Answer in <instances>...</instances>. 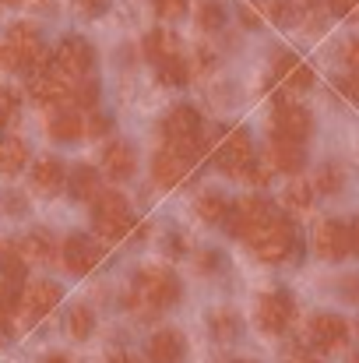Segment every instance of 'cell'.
<instances>
[{
    "instance_id": "1",
    "label": "cell",
    "mask_w": 359,
    "mask_h": 363,
    "mask_svg": "<svg viewBox=\"0 0 359 363\" xmlns=\"http://www.w3.org/2000/svg\"><path fill=\"white\" fill-rule=\"evenodd\" d=\"M176 300H180V282H176L173 272H166V268H141L134 275V286H130V311L134 314L141 311L144 318H152V314L173 307Z\"/></svg>"
},
{
    "instance_id": "2",
    "label": "cell",
    "mask_w": 359,
    "mask_h": 363,
    "mask_svg": "<svg viewBox=\"0 0 359 363\" xmlns=\"http://www.w3.org/2000/svg\"><path fill=\"white\" fill-rule=\"evenodd\" d=\"M246 240H250L253 254H257L261 261L278 264V261H285V257L296 250V230H292V223H289V219L271 216V219H268L257 233H250Z\"/></svg>"
},
{
    "instance_id": "3",
    "label": "cell",
    "mask_w": 359,
    "mask_h": 363,
    "mask_svg": "<svg viewBox=\"0 0 359 363\" xmlns=\"http://www.w3.org/2000/svg\"><path fill=\"white\" fill-rule=\"evenodd\" d=\"M92 205H96L92 208V226L103 240H120L134 230V216H130V205H127L123 194H117V191L99 194Z\"/></svg>"
},
{
    "instance_id": "4",
    "label": "cell",
    "mask_w": 359,
    "mask_h": 363,
    "mask_svg": "<svg viewBox=\"0 0 359 363\" xmlns=\"http://www.w3.org/2000/svg\"><path fill=\"white\" fill-rule=\"evenodd\" d=\"M4 43H7V50L18 57V67H21V71H35V74H39V71L50 67V50H46L39 28L18 21V25L7 28V39H4Z\"/></svg>"
},
{
    "instance_id": "5",
    "label": "cell",
    "mask_w": 359,
    "mask_h": 363,
    "mask_svg": "<svg viewBox=\"0 0 359 363\" xmlns=\"http://www.w3.org/2000/svg\"><path fill=\"white\" fill-rule=\"evenodd\" d=\"M162 127H166V138H169L166 148H173V152H180L194 162L198 148H201V141H198L201 138V113L194 106H173Z\"/></svg>"
},
{
    "instance_id": "6",
    "label": "cell",
    "mask_w": 359,
    "mask_h": 363,
    "mask_svg": "<svg viewBox=\"0 0 359 363\" xmlns=\"http://www.w3.org/2000/svg\"><path fill=\"white\" fill-rule=\"evenodd\" d=\"M275 216V205L268 198H257V194H246V198H237L229 205V216H226V230L233 237H250L257 233L268 219Z\"/></svg>"
},
{
    "instance_id": "7",
    "label": "cell",
    "mask_w": 359,
    "mask_h": 363,
    "mask_svg": "<svg viewBox=\"0 0 359 363\" xmlns=\"http://www.w3.org/2000/svg\"><path fill=\"white\" fill-rule=\"evenodd\" d=\"M96 64V50L92 43H85L81 35H67L53 53H50V67L64 78H85Z\"/></svg>"
},
{
    "instance_id": "8",
    "label": "cell",
    "mask_w": 359,
    "mask_h": 363,
    "mask_svg": "<svg viewBox=\"0 0 359 363\" xmlns=\"http://www.w3.org/2000/svg\"><path fill=\"white\" fill-rule=\"evenodd\" d=\"M57 303H60V286H57V282H46V279H39V282H28V286L18 293V303H14V311H18L25 321H35V318L50 314Z\"/></svg>"
},
{
    "instance_id": "9",
    "label": "cell",
    "mask_w": 359,
    "mask_h": 363,
    "mask_svg": "<svg viewBox=\"0 0 359 363\" xmlns=\"http://www.w3.org/2000/svg\"><path fill=\"white\" fill-rule=\"evenodd\" d=\"M292 314H296V303H292V296H289L285 289L264 293L261 303H257V325H261L264 332H271V335L285 332L289 321H292Z\"/></svg>"
},
{
    "instance_id": "10",
    "label": "cell",
    "mask_w": 359,
    "mask_h": 363,
    "mask_svg": "<svg viewBox=\"0 0 359 363\" xmlns=\"http://www.w3.org/2000/svg\"><path fill=\"white\" fill-rule=\"evenodd\" d=\"M71 89H74L71 78L57 74L53 67L32 74V82H28V96H32L39 106H67V103H71Z\"/></svg>"
},
{
    "instance_id": "11",
    "label": "cell",
    "mask_w": 359,
    "mask_h": 363,
    "mask_svg": "<svg viewBox=\"0 0 359 363\" xmlns=\"http://www.w3.org/2000/svg\"><path fill=\"white\" fill-rule=\"evenodd\" d=\"M250 159H253L250 134H246L243 127L226 130V134H222V141H219V148H215V162H219L226 173H233V177H237V173L246 166V162H250Z\"/></svg>"
},
{
    "instance_id": "12",
    "label": "cell",
    "mask_w": 359,
    "mask_h": 363,
    "mask_svg": "<svg viewBox=\"0 0 359 363\" xmlns=\"http://www.w3.org/2000/svg\"><path fill=\"white\" fill-rule=\"evenodd\" d=\"M349 339V325L338 318V314H317L310 321V346L321 350V353H335L342 350Z\"/></svg>"
},
{
    "instance_id": "13",
    "label": "cell",
    "mask_w": 359,
    "mask_h": 363,
    "mask_svg": "<svg viewBox=\"0 0 359 363\" xmlns=\"http://www.w3.org/2000/svg\"><path fill=\"white\" fill-rule=\"evenodd\" d=\"M60 257H64V268H67L71 275H89V272L103 261V247L96 240H89V237H67Z\"/></svg>"
},
{
    "instance_id": "14",
    "label": "cell",
    "mask_w": 359,
    "mask_h": 363,
    "mask_svg": "<svg viewBox=\"0 0 359 363\" xmlns=\"http://www.w3.org/2000/svg\"><path fill=\"white\" fill-rule=\"evenodd\" d=\"M271 127H275L278 138L307 141L310 130H314V121H310V113H307L303 106H296V103H282V106H275V113H271Z\"/></svg>"
},
{
    "instance_id": "15",
    "label": "cell",
    "mask_w": 359,
    "mask_h": 363,
    "mask_svg": "<svg viewBox=\"0 0 359 363\" xmlns=\"http://www.w3.org/2000/svg\"><path fill=\"white\" fill-rule=\"evenodd\" d=\"M268 166L271 169H278V173H300L303 166H307V148H303V141H292V138H271V145H268Z\"/></svg>"
},
{
    "instance_id": "16",
    "label": "cell",
    "mask_w": 359,
    "mask_h": 363,
    "mask_svg": "<svg viewBox=\"0 0 359 363\" xmlns=\"http://www.w3.org/2000/svg\"><path fill=\"white\" fill-rule=\"evenodd\" d=\"M314 250L324 257V261H342L349 254V233H346V223L338 219H324L317 230H314Z\"/></svg>"
},
{
    "instance_id": "17",
    "label": "cell",
    "mask_w": 359,
    "mask_h": 363,
    "mask_svg": "<svg viewBox=\"0 0 359 363\" xmlns=\"http://www.w3.org/2000/svg\"><path fill=\"white\" fill-rule=\"evenodd\" d=\"M187 173H190V159L180 155V152H173V148H162L152 159V177H155L159 187H176V184L187 180Z\"/></svg>"
},
{
    "instance_id": "18",
    "label": "cell",
    "mask_w": 359,
    "mask_h": 363,
    "mask_svg": "<svg viewBox=\"0 0 359 363\" xmlns=\"http://www.w3.org/2000/svg\"><path fill=\"white\" fill-rule=\"evenodd\" d=\"M183 353H187L183 335L173 332V328L155 332V335L148 339V360L152 363H183Z\"/></svg>"
},
{
    "instance_id": "19",
    "label": "cell",
    "mask_w": 359,
    "mask_h": 363,
    "mask_svg": "<svg viewBox=\"0 0 359 363\" xmlns=\"http://www.w3.org/2000/svg\"><path fill=\"white\" fill-rule=\"evenodd\" d=\"M14 247H18L21 264H50V261H53V254H57V247H53V240H50V233H42V230L25 233Z\"/></svg>"
},
{
    "instance_id": "20",
    "label": "cell",
    "mask_w": 359,
    "mask_h": 363,
    "mask_svg": "<svg viewBox=\"0 0 359 363\" xmlns=\"http://www.w3.org/2000/svg\"><path fill=\"white\" fill-rule=\"evenodd\" d=\"M275 74H278V82H282L285 89H296V92H303V89L314 85L310 67H307L303 60H296L292 53H278V57H275Z\"/></svg>"
},
{
    "instance_id": "21",
    "label": "cell",
    "mask_w": 359,
    "mask_h": 363,
    "mask_svg": "<svg viewBox=\"0 0 359 363\" xmlns=\"http://www.w3.org/2000/svg\"><path fill=\"white\" fill-rule=\"evenodd\" d=\"M134 166H137V159H134V148H130L127 141H110V145L103 148V169H106L113 180H127V177L134 173Z\"/></svg>"
},
{
    "instance_id": "22",
    "label": "cell",
    "mask_w": 359,
    "mask_h": 363,
    "mask_svg": "<svg viewBox=\"0 0 359 363\" xmlns=\"http://www.w3.org/2000/svg\"><path fill=\"white\" fill-rule=\"evenodd\" d=\"M67 187H71V198H78V201H96L103 194V180L92 166H74Z\"/></svg>"
},
{
    "instance_id": "23",
    "label": "cell",
    "mask_w": 359,
    "mask_h": 363,
    "mask_svg": "<svg viewBox=\"0 0 359 363\" xmlns=\"http://www.w3.org/2000/svg\"><path fill=\"white\" fill-rule=\"evenodd\" d=\"M64 180H67V173H64V162L60 159H39L35 166H32V184L39 187V191H46V194H53V191H60L64 187Z\"/></svg>"
},
{
    "instance_id": "24",
    "label": "cell",
    "mask_w": 359,
    "mask_h": 363,
    "mask_svg": "<svg viewBox=\"0 0 359 363\" xmlns=\"http://www.w3.org/2000/svg\"><path fill=\"white\" fill-rule=\"evenodd\" d=\"M144 53H148L155 64H162V60H169V57H180V39H176L169 28H152L148 39H144Z\"/></svg>"
},
{
    "instance_id": "25",
    "label": "cell",
    "mask_w": 359,
    "mask_h": 363,
    "mask_svg": "<svg viewBox=\"0 0 359 363\" xmlns=\"http://www.w3.org/2000/svg\"><path fill=\"white\" fill-rule=\"evenodd\" d=\"M25 159H28V145L21 138H14V134L0 138V173L11 177V173L25 169Z\"/></svg>"
},
{
    "instance_id": "26",
    "label": "cell",
    "mask_w": 359,
    "mask_h": 363,
    "mask_svg": "<svg viewBox=\"0 0 359 363\" xmlns=\"http://www.w3.org/2000/svg\"><path fill=\"white\" fill-rule=\"evenodd\" d=\"M198 216H201L205 223H212V226H222L226 216H229V198L219 194V191H205V194L198 198Z\"/></svg>"
},
{
    "instance_id": "27",
    "label": "cell",
    "mask_w": 359,
    "mask_h": 363,
    "mask_svg": "<svg viewBox=\"0 0 359 363\" xmlns=\"http://www.w3.org/2000/svg\"><path fill=\"white\" fill-rule=\"evenodd\" d=\"M53 141H78L85 134V113H57L50 121Z\"/></svg>"
},
{
    "instance_id": "28",
    "label": "cell",
    "mask_w": 359,
    "mask_h": 363,
    "mask_svg": "<svg viewBox=\"0 0 359 363\" xmlns=\"http://www.w3.org/2000/svg\"><path fill=\"white\" fill-rule=\"evenodd\" d=\"M187 78H190V67H187L183 57H169V60L159 64V82H162V85H169V89H183Z\"/></svg>"
},
{
    "instance_id": "29",
    "label": "cell",
    "mask_w": 359,
    "mask_h": 363,
    "mask_svg": "<svg viewBox=\"0 0 359 363\" xmlns=\"http://www.w3.org/2000/svg\"><path fill=\"white\" fill-rule=\"evenodd\" d=\"M0 272H4L7 282H21V275H25V264L18 257V247L7 240H0Z\"/></svg>"
},
{
    "instance_id": "30",
    "label": "cell",
    "mask_w": 359,
    "mask_h": 363,
    "mask_svg": "<svg viewBox=\"0 0 359 363\" xmlns=\"http://www.w3.org/2000/svg\"><path fill=\"white\" fill-rule=\"evenodd\" d=\"M282 201H285L289 208H296V212H307V208L314 205V187H310L307 180H292V184L285 187Z\"/></svg>"
},
{
    "instance_id": "31",
    "label": "cell",
    "mask_w": 359,
    "mask_h": 363,
    "mask_svg": "<svg viewBox=\"0 0 359 363\" xmlns=\"http://www.w3.org/2000/svg\"><path fill=\"white\" fill-rule=\"evenodd\" d=\"M67 332H71V339H89L92 332H96V314L89 311V307H74L71 311V318H67Z\"/></svg>"
},
{
    "instance_id": "32",
    "label": "cell",
    "mask_w": 359,
    "mask_h": 363,
    "mask_svg": "<svg viewBox=\"0 0 359 363\" xmlns=\"http://www.w3.org/2000/svg\"><path fill=\"white\" fill-rule=\"evenodd\" d=\"M212 332H215L219 342H233L239 335V318L233 311H215L212 314Z\"/></svg>"
},
{
    "instance_id": "33",
    "label": "cell",
    "mask_w": 359,
    "mask_h": 363,
    "mask_svg": "<svg viewBox=\"0 0 359 363\" xmlns=\"http://www.w3.org/2000/svg\"><path fill=\"white\" fill-rule=\"evenodd\" d=\"M198 21H201L205 32H219V28L226 25V7H222L219 0H205V4L198 7Z\"/></svg>"
},
{
    "instance_id": "34",
    "label": "cell",
    "mask_w": 359,
    "mask_h": 363,
    "mask_svg": "<svg viewBox=\"0 0 359 363\" xmlns=\"http://www.w3.org/2000/svg\"><path fill=\"white\" fill-rule=\"evenodd\" d=\"M96 99H99V85H96V82H78V85L71 89V103H74L78 110H92Z\"/></svg>"
},
{
    "instance_id": "35",
    "label": "cell",
    "mask_w": 359,
    "mask_h": 363,
    "mask_svg": "<svg viewBox=\"0 0 359 363\" xmlns=\"http://www.w3.org/2000/svg\"><path fill=\"white\" fill-rule=\"evenodd\" d=\"M253 11L261 14V21H289V0H257Z\"/></svg>"
},
{
    "instance_id": "36",
    "label": "cell",
    "mask_w": 359,
    "mask_h": 363,
    "mask_svg": "<svg viewBox=\"0 0 359 363\" xmlns=\"http://www.w3.org/2000/svg\"><path fill=\"white\" fill-rule=\"evenodd\" d=\"M342 184H346V177H342L338 166H324V169L317 173V191H321V194H338Z\"/></svg>"
},
{
    "instance_id": "37",
    "label": "cell",
    "mask_w": 359,
    "mask_h": 363,
    "mask_svg": "<svg viewBox=\"0 0 359 363\" xmlns=\"http://www.w3.org/2000/svg\"><path fill=\"white\" fill-rule=\"evenodd\" d=\"M237 177H243V180H250V184H257V187H264L268 180H271V166L268 162H257V159H250L243 169H239Z\"/></svg>"
},
{
    "instance_id": "38",
    "label": "cell",
    "mask_w": 359,
    "mask_h": 363,
    "mask_svg": "<svg viewBox=\"0 0 359 363\" xmlns=\"http://www.w3.org/2000/svg\"><path fill=\"white\" fill-rule=\"evenodd\" d=\"M14 117H18V92L0 85V127H7Z\"/></svg>"
},
{
    "instance_id": "39",
    "label": "cell",
    "mask_w": 359,
    "mask_h": 363,
    "mask_svg": "<svg viewBox=\"0 0 359 363\" xmlns=\"http://www.w3.org/2000/svg\"><path fill=\"white\" fill-rule=\"evenodd\" d=\"M152 4H155V14L166 21H176L187 14V0H152Z\"/></svg>"
},
{
    "instance_id": "40",
    "label": "cell",
    "mask_w": 359,
    "mask_h": 363,
    "mask_svg": "<svg viewBox=\"0 0 359 363\" xmlns=\"http://www.w3.org/2000/svg\"><path fill=\"white\" fill-rule=\"evenodd\" d=\"M338 92L346 96V99H353V103H359V71H349V74H342L338 82Z\"/></svg>"
},
{
    "instance_id": "41",
    "label": "cell",
    "mask_w": 359,
    "mask_h": 363,
    "mask_svg": "<svg viewBox=\"0 0 359 363\" xmlns=\"http://www.w3.org/2000/svg\"><path fill=\"white\" fill-rule=\"evenodd\" d=\"M110 127H113V121H110L106 113H89V121H85V134L103 138V134H110Z\"/></svg>"
},
{
    "instance_id": "42",
    "label": "cell",
    "mask_w": 359,
    "mask_h": 363,
    "mask_svg": "<svg viewBox=\"0 0 359 363\" xmlns=\"http://www.w3.org/2000/svg\"><path fill=\"white\" fill-rule=\"evenodd\" d=\"M342 60L349 64V71H359V35L342 46Z\"/></svg>"
},
{
    "instance_id": "43",
    "label": "cell",
    "mask_w": 359,
    "mask_h": 363,
    "mask_svg": "<svg viewBox=\"0 0 359 363\" xmlns=\"http://www.w3.org/2000/svg\"><path fill=\"white\" fill-rule=\"evenodd\" d=\"M74 7H78L81 14H89V18H96V14H103V11L110 7V0H74Z\"/></svg>"
},
{
    "instance_id": "44",
    "label": "cell",
    "mask_w": 359,
    "mask_h": 363,
    "mask_svg": "<svg viewBox=\"0 0 359 363\" xmlns=\"http://www.w3.org/2000/svg\"><path fill=\"white\" fill-rule=\"evenodd\" d=\"M0 67H4V71H21V67H18V57L7 50V43H0Z\"/></svg>"
},
{
    "instance_id": "45",
    "label": "cell",
    "mask_w": 359,
    "mask_h": 363,
    "mask_svg": "<svg viewBox=\"0 0 359 363\" xmlns=\"http://www.w3.org/2000/svg\"><path fill=\"white\" fill-rule=\"evenodd\" d=\"M328 7H331L335 14H342V18H346V14H353V11L359 7V0H328Z\"/></svg>"
},
{
    "instance_id": "46",
    "label": "cell",
    "mask_w": 359,
    "mask_h": 363,
    "mask_svg": "<svg viewBox=\"0 0 359 363\" xmlns=\"http://www.w3.org/2000/svg\"><path fill=\"white\" fill-rule=\"evenodd\" d=\"M346 233H349V250L359 257V216L349 223V226H346Z\"/></svg>"
},
{
    "instance_id": "47",
    "label": "cell",
    "mask_w": 359,
    "mask_h": 363,
    "mask_svg": "<svg viewBox=\"0 0 359 363\" xmlns=\"http://www.w3.org/2000/svg\"><path fill=\"white\" fill-rule=\"evenodd\" d=\"M239 18H243V25H250V28H257V25H261V14H257L250 4L243 7V14H239Z\"/></svg>"
},
{
    "instance_id": "48",
    "label": "cell",
    "mask_w": 359,
    "mask_h": 363,
    "mask_svg": "<svg viewBox=\"0 0 359 363\" xmlns=\"http://www.w3.org/2000/svg\"><path fill=\"white\" fill-rule=\"evenodd\" d=\"M212 268H219V254L215 250H205L201 254V272H212Z\"/></svg>"
},
{
    "instance_id": "49",
    "label": "cell",
    "mask_w": 359,
    "mask_h": 363,
    "mask_svg": "<svg viewBox=\"0 0 359 363\" xmlns=\"http://www.w3.org/2000/svg\"><path fill=\"white\" fill-rule=\"evenodd\" d=\"M110 363H141V360H137L134 353H113V357H110Z\"/></svg>"
},
{
    "instance_id": "50",
    "label": "cell",
    "mask_w": 359,
    "mask_h": 363,
    "mask_svg": "<svg viewBox=\"0 0 359 363\" xmlns=\"http://www.w3.org/2000/svg\"><path fill=\"white\" fill-rule=\"evenodd\" d=\"M42 363H67V357H46Z\"/></svg>"
},
{
    "instance_id": "51",
    "label": "cell",
    "mask_w": 359,
    "mask_h": 363,
    "mask_svg": "<svg viewBox=\"0 0 359 363\" xmlns=\"http://www.w3.org/2000/svg\"><path fill=\"white\" fill-rule=\"evenodd\" d=\"M14 4H21V0H0V7H14Z\"/></svg>"
},
{
    "instance_id": "52",
    "label": "cell",
    "mask_w": 359,
    "mask_h": 363,
    "mask_svg": "<svg viewBox=\"0 0 359 363\" xmlns=\"http://www.w3.org/2000/svg\"><path fill=\"white\" fill-rule=\"evenodd\" d=\"M303 4H307V7H310V4H314V0H303Z\"/></svg>"
},
{
    "instance_id": "53",
    "label": "cell",
    "mask_w": 359,
    "mask_h": 363,
    "mask_svg": "<svg viewBox=\"0 0 359 363\" xmlns=\"http://www.w3.org/2000/svg\"><path fill=\"white\" fill-rule=\"evenodd\" d=\"M296 363H310V360H296Z\"/></svg>"
},
{
    "instance_id": "54",
    "label": "cell",
    "mask_w": 359,
    "mask_h": 363,
    "mask_svg": "<svg viewBox=\"0 0 359 363\" xmlns=\"http://www.w3.org/2000/svg\"><path fill=\"white\" fill-rule=\"evenodd\" d=\"M233 363H246V360H233Z\"/></svg>"
},
{
    "instance_id": "55",
    "label": "cell",
    "mask_w": 359,
    "mask_h": 363,
    "mask_svg": "<svg viewBox=\"0 0 359 363\" xmlns=\"http://www.w3.org/2000/svg\"><path fill=\"white\" fill-rule=\"evenodd\" d=\"M353 363H359V357H356V360H353Z\"/></svg>"
}]
</instances>
